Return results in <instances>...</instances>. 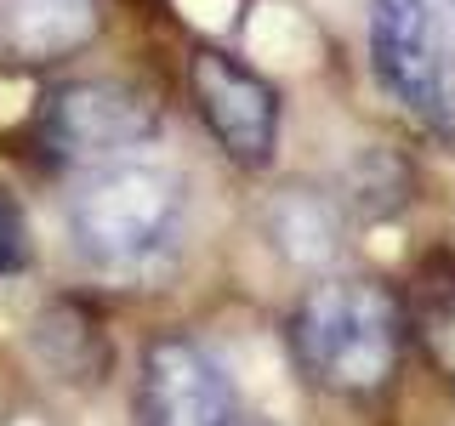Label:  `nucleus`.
I'll use <instances>...</instances> for the list:
<instances>
[{"label": "nucleus", "instance_id": "1a4fd4ad", "mask_svg": "<svg viewBox=\"0 0 455 426\" xmlns=\"http://www.w3.org/2000/svg\"><path fill=\"white\" fill-rule=\"evenodd\" d=\"M267 233H274L284 262H302V267H319V262H331L341 250L336 205L319 199V193H307V188H291L274 210H267Z\"/></svg>", "mask_w": 455, "mask_h": 426}, {"label": "nucleus", "instance_id": "9d476101", "mask_svg": "<svg viewBox=\"0 0 455 426\" xmlns=\"http://www.w3.org/2000/svg\"><path fill=\"white\" fill-rule=\"evenodd\" d=\"M23 267H28V217L18 199L0 188V279L23 273Z\"/></svg>", "mask_w": 455, "mask_h": 426}, {"label": "nucleus", "instance_id": "7ed1b4c3", "mask_svg": "<svg viewBox=\"0 0 455 426\" xmlns=\"http://www.w3.org/2000/svg\"><path fill=\"white\" fill-rule=\"evenodd\" d=\"M35 137L57 165L92 170L108 160H132L160 137V103L132 80H63L40 103Z\"/></svg>", "mask_w": 455, "mask_h": 426}, {"label": "nucleus", "instance_id": "f03ea898", "mask_svg": "<svg viewBox=\"0 0 455 426\" xmlns=\"http://www.w3.org/2000/svg\"><path fill=\"white\" fill-rule=\"evenodd\" d=\"M404 312L376 279H324L291 312V347L302 369L331 392H376L398 369Z\"/></svg>", "mask_w": 455, "mask_h": 426}, {"label": "nucleus", "instance_id": "423d86ee", "mask_svg": "<svg viewBox=\"0 0 455 426\" xmlns=\"http://www.w3.org/2000/svg\"><path fill=\"white\" fill-rule=\"evenodd\" d=\"M137 409L142 426H228L234 387L205 347H194L188 335H160L142 347Z\"/></svg>", "mask_w": 455, "mask_h": 426}, {"label": "nucleus", "instance_id": "6e6552de", "mask_svg": "<svg viewBox=\"0 0 455 426\" xmlns=\"http://www.w3.org/2000/svg\"><path fill=\"white\" fill-rule=\"evenodd\" d=\"M35 347L57 381H97L108 369V341L80 302H52L35 319Z\"/></svg>", "mask_w": 455, "mask_h": 426}, {"label": "nucleus", "instance_id": "20e7f679", "mask_svg": "<svg viewBox=\"0 0 455 426\" xmlns=\"http://www.w3.org/2000/svg\"><path fill=\"white\" fill-rule=\"evenodd\" d=\"M370 63L404 114L427 131H455V57L433 0H370Z\"/></svg>", "mask_w": 455, "mask_h": 426}, {"label": "nucleus", "instance_id": "39448f33", "mask_svg": "<svg viewBox=\"0 0 455 426\" xmlns=\"http://www.w3.org/2000/svg\"><path fill=\"white\" fill-rule=\"evenodd\" d=\"M188 85H194L199 120H205L211 137L228 148V160L245 165V170L274 165V148H279V91L256 75V68H245L234 51L199 46L194 63H188Z\"/></svg>", "mask_w": 455, "mask_h": 426}, {"label": "nucleus", "instance_id": "9b49d317", "mask_svg": "<svg viewBox=\"0 0 455 426\" xmlns=\"http://www.w3.org/2000/svg\"><path fill=\"white\" fill-rule=\"evenodd\" d=\"M228 426H267V421H239V415H234V421H228Z\"/></svg>", "mask_w": 455, "mask_h": 426}, {"label": "nucleus", "instance_id": "f257e3e1", "mask_svg": "<svg viewBox=\"0 0 455 426\" xmlns=\"http://www.w3.org/2000/svg\"><path fill=\"white\" fill-rule=\"evenodd\" d=\"M182 227H188L182 177L148 160L92 165L68 193V233L103 273H160L182 245Z\"/></svg>", "mask_w": 455, "mask_h": 426}, {"label": "nucleus", "instance_id": "0eeeda50", "mask_svg": "<svg viewBox=\"0 0 455 426\" xmlns=\"http://www.w3.org/2000/svg\"><path fill=\"white\" fill-rule=\"evenodd\" d=\"M6 35L35 63L68 57L97 35V0H6Z\"/></svg>", "mask_w": 455, "mask_h": 426}]
</instances>
